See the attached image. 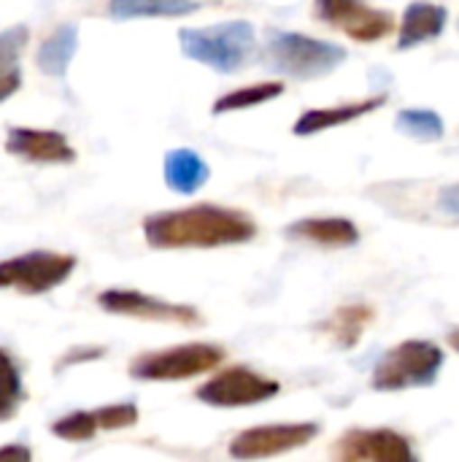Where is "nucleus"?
<instances>
[{
    "mask_svg": "<svg viewBox=\"0 0 459 462\" xmlns=\"http://www.w3.org/2000/svg\"><path fill=\"white\" fill-rule=\"evenodd\" d=\"M97 306L108 314L146 319V322H168V325H181V328L203 325V317L197 309L184 306V303H170L162 298H151L138 290H106L97 295Z\"/></svg>",
    "mask_w": 459,
    "mask_h": 462,
    "instance_id": "10",
    "label": "nucleus"
},
{
    "mask_svg": "<svg viewBox=\"0 0 459 462\" xmlns=\"http://www.w3.org/2000/svg\"><path fill=\"white\" fill-rule=\"evenodd\" d=\"M179 46L187 60H195L216 73H235L257 49V30L246 19H230L211 27H181Z\"/></svg>",
    "mask_w": 459,
    "mask_h": 462,
    "instance_id": "2",
    "label": "nucleus"
},
{
    "mask_svg": "<svg viewBox=\"0 0 459 462\" xmlns=\"http://www.w3.org/2000/svg\"><path fill=\"white\" fill-rule=\"evenodd\" d=\"M76 268L73 254L62 252H24L19 257L0 260V290H19L24 295H43L70 279Z\"/></svg>",
    "mask_w": 459,
    "mask_h": 462,
    "instance_id": "6",
    "label": "nucleus"
},
{
    "mask_svg": "<svg viewBox=\"0 0 459 462\" xmlns=\"http://www.w3.org/2000/svg\"><path fill=\"white\" fill-rule=\"evenodd\" d=\"M106 355L103 346H81V349H70L68 355L60 357L57 363V371H65V368H73L78 363H89V360H100Z\"/></svg>",
    "mask_w": 459,
    "mask_h": 462,
    "instance_id": "26",
    "label": "nucleus"
},
{
    "mask_svg": "<svg viewBox=\"0 0 459 462\" xmlns=\"http://www.w3.org/2000/svg\"><path fill=\"white\" fill-rule=\"evenodd\" d=\"M449 22V11L444 5L427 3V0H417L406 8L400 30H398V49H414L419 43H427L433 38H441Z\"/></svg>",
    "mask_w": 459,
    "mask_h": 462,
    "instance_id": "15",
    "label": "nucleus"
},
{
    "mask_svg": "<svg viewBox=\"0 0 459 462\" xmlns=\"http://www.w3.org/2000/svg\"><path fill=\"white\" fill-rule=\"evenodd\" d=\"M279 95H284V81H260V84H249V87H238L225 92L222 97L214 100L211 111L214 114H233V111H246L262 103L276 100Z\"/></svg>",
    "mask_w": 459,
    "mask_h": 462,
    "instance_id": "20",
    "label": "nucleus"
},
{
    "mask_svg": "<svg viewBox=\"0 0 459 462\" xmlns=\"http://www.w3.org/2000/svg\"><path fill=\"white\" fill-rule=\"evenodd\" d=\"M200 8V0H108V16L127 19H170L187 16Z\"/></svg>",
    "mask_w": 459,
    "mask_h": 462,
    "instance_id": "19",
    "label": "nucleus"
},
{
    "mask_svg": "<svg viewBox=\"0 0 459 462\" xmlns=\"http://www.w3.org/2000/svg\"><path fill=\"white\" fill-rule=\"evenodd\" d=\"M22 401H24V387H22L19 365L5 349H0V425L16 417Z\"/></svg>",
    "mask_w": 459,
    "mask_h": 462,
    "instance_id": "22",
    "label": "nucleus"
},
{
    "mask_svg": "<svg viewBox=\"0 0 459 462\" xmlns=\"http://www.w3.org/2000/svg\"><path fill=\"white\" fill-rule=\"evenodd\" d=\"M225 360V349L216 344H181L160 352H143L130 363L135 382H187L214 371Z\"/></svg>",
    "mask_w": 459,
    "mask_h": 462,
    "instance_id": "5",
    "label": "nucleus"
},
{
    "mask_svg": "<svg viewBox=\"0 0 459 462\" xmlns=\"http://www.w3.org/2000/svg\"><path fill=\"white\" fill-rule=\"evenodd\" d=\"M287 238L292 241H308L317 246H327V249H344V246H354L360 244V230L352 219L344 217H308V219H298L284 230Z\"/></svg>",
    "mask_w": 459,
    "mask_h": 462,
    "instance_id": "14",
    "label": "nucleus"
},
{
    "mask_svg": "<svg viewBox=\"0 0 459 462\" xmlns=\"http://www.w3.org/2000/svg\"><path fill=\"white\" fill-rule=\"evenodd\" d=\"M254 236L257 225L246 211L211 203L157 211L143 219V238L151 249H216L246 244Z\"/></svg>",
    "mask_w": 459,
    "mask_h": 462,
    "instance_id": "1",
    "label": "nucleus"
},
{
    "mask_svg": "<svg viewBox=\"0 0 459 462\" xmlns=\"http://www.w3.org/2000/svg\"><path fill=\"white\" fill-rule=\"evenodd\" d=\"M51 436L62 439V441H92L95 433L100 430L95 411H70L65 417H60L57 422L49 425Z\"/></svg>",
    "mask_w": 459,
    "mask_h": 462,
    "instance_id": "23",
    "label": "nucleus"
},
{
    "mask_svg": "<svg viewBox=\"0 0 459 462\" xmlns=\"http://www.w3.org/2000/svg\"><path fill=\"white\" fill-rule=\"evenodd\" d=\"M441 208L449 211V214H459V187L452 184L441 192Z\"/></svg>",
    "mask_w": 459,
    "mask_h": 462,
    "instance_id": "28",
    "label": "nucleus"
},
{
    "mask_svg": "<svg viewBox=\"0 0 459 462\" xmlns=\"http://www.w3.org/2000/svg\"><path fill=\"white\" fill-rule=\"evenodd\" d=\"M162 176H165V184H168L170 192H176V195H195L211 179V168H208V162L195 149L181 146V149H170L165 154Z\"/></svg>",
    "mask_w": 459,
    "mask_h": 462,
    "instance_id": "16",
    "label": "nucleus"
},
{
    "mask_svg": "<svg viewBox=\"0 0 459 462\" xmlns=\"http://www.w3.org/2000/svg\"><path fill=\"white\" fill-rule=\"evenodd\" d=\"M0 457H19V460H30L32 452L27 447H3L0 449Z\"/></svg>",
    "mask_w": 459,
    "mask_h": 462,
    "instance_id": "29",
    "label": "nucleus"
},
{
    "mask_svg": "<svg viewBox=\"0 0 459 462\" xmlns=\"http://www.w3.org/2000/svg\"><path fill=\"white\" fill-rule=\"evenodd\" d=\"M27 41H30V32H27L24 24L8 27V30L0 32V73L16 68V62H19V57H22Z\"/></svg>",
    "mask_w": 459,
    "mask_h": 462,
    "instance_id": "25",
    "label": "nucleus"
},
{
    "mask_svg": "<svg viewBox=\"0 0 459 462\" xmlns=\"http://www.w3.org/2000/svg\"><path fill=\"white\" fill-rule=\"evenodd\" d=\"M281 393L276 379H268L246 365H233L211 376L203 387H197L195 398L214 409H243L273 401Z\"/></svg>",
    "mask_w": 459,
    "mask_h": 462,
    "instance_id": "7",
    "label": "nucleus"
},
{
    "mask_svg": "<svg viewBox=\"0 0 459 462\" xmlns=\"http://www.w3.org/2000/svg\"><path fill=\"white\" fill-rule=\"evenodd\" d=\"M76 49H78V30H76V24H60L57 30H51L41 41V46L35 51V65L46 76H65L68 65L76 57Z\"/></svg>",
    "mask_w": 459,
    "mask_h": 462,
    "instance_id": "17",
    "label": "nucleus"
},
{
    "mask_svg": "<svg viewBox=\"0 0 459 462\" xmlns=\"http://www.w3.org/2000/svg\"><path fill=\"white\" fill-rule=\"evenodd\" d=\"M395 127L403 135H409L414 141H422V143L441 141L444 133H446V125H444L441 114L430 111V108H403V111H398Z\"/></svg>",
    "mask_w": 459,
    "mask_h": 462,
    "instance_id": "21",
    "label": "nucleus"
},
{
    "mask_svg": "<svg viewBox=\"0 0 459 462\" xmlns=\"http://www.w3.org/2000/svg\"><path fill=\"white\" fill-rule=\"evenodd\" d=\"M457 30H459V22H457Z\"/></svg>",
    "mask_w": 459,
    "mask_h": 462,
    "instance_id": "31",
    "label": "nucleus"
},
{
    "mask_svg": "<svg viewBox=\"0 0 459 462\" xmlns=\"http://www.w3.org/2000/svg\"><path fill=\"white\" fill-rule=\"evenodd\" d=\"M446 341H449V346L459 355V328H452V330L446 333Z\"/></svg>",
    "mask_w": 459,
    "mask_h": 462,
    "instance_id": "30",
    "label": "nucleus"
},
{
    "mask_svg": "<svg viewBox=\"0 0 459 462\" xmlns=\"http://www.w3.org/2000/svg\"><path fill=\"white\" fill-rule=\"evenodd\" d=\"M373 309L365 303H352V306H341L333 311L330 319H325L319 325V330L325 336H330L335 341V346L341 349H354L363 338V333L368 330V325L373 322Z\"/></svg>",
    "mask_w": 459,
    "mask_h": 462,
    "instance_id": "18",
    "label": "nucleus"
},
{
    "mask_svg": "<svg viewBox=\"0 0 459 462\" xmlns=\"http://www.w3.org/2000/svg\"><path fill=\"white\" fill-rule=\"evenodd\" d=\"M346 54L349 51L341 43L311 38L303 32H289V30H271L265 46V57L271 68L300 81H311L333 73L346 62Z\"/></svg>",
    "mask_w": 459,
    "mask_h": 462,
    "instance_id": "3",
    "label": "nucleus"
},
{
    "mask_svg": "<svg viewBox=\"0 0 459 462\" xmlns=\"http://www.w3.org/2000/svg\"><path fill=\"white\" fill-rule=\"evenodd\" d=\"M5 152L38 165H70L76 162V149L57 130L38 127H11L5 138Z\"/></svg>",
    "mask_w": 459,
    "mask_h": 462,
    "instance_id": "12",
    "label": "nucleus"
},
{
    "mask_svg": "<svg viewBox=\"0 0 459 462\" xmlns=\"http://www.w3.org/2000/svg\"><path fill=\"white\" fill-rule=\"evenodd\" d=\"M333 457L338 462H414L417 452L406 436L390 428H354L346 430L335 447Z\"/></svg>",
    "mask_w": 459,
    "mask_h": 462,
    "instance_id": "11",
    "label": "nucleus"
},
{
    "mask_svg": "<svg viewBox=\"0 0 459 462\" xmlns=\"http://www.w3.org/2000/svg\"><path fill=\"white\" fill-rule=\"evenodd\" d=\"M95 417H97L100 430H124V428H133L141 414L135 403H111V406L95 409Z\"/></svg>",
    "mask_w": 459,
    "mask_h": 462,
    "instance_id": "24",
    "label": "nucleus"
},
{
    "mask_svg": "<svg viewBox=\"0 0 459 462\" xmlns=\"http://www.w3.org/2000/svg\"><path fill=\"white\" fill-rule=\"evenodd\" d=\"M19 87H22V73H19V68L3 70V73H0V103L8 100L11 95H16Z\"/></svg>",
    "mask_w": 459,
    "mask_h": 462,
    "instance_id": "27",
    "label": "nucleus"
},
{
    "mask_svg": "<svg viewBox=\"0 0 459 462\" xmlns=\"http://www.w3.org/2000/svg\"><path fill=\"white\" fill-rule=\"evenodd\" d=\"M381 106H387V95H373V97L341 103V106H333V108H311V111H303V114L298 116L292 133L300 135V138H311V135H317V133H325V130H333V127L357 122V119H363V116H371V114L379 111Z\"/></svg>",
    "mask_w": 459,
    "mask_h": 462,
    "instance_id": "13",
    "label": "nucleus"
},
{
    "mask_svg": "<svg viewBox=\"0 0 459 462\" xmlns=\"http://www.w3.org/2000/svg\"><path fill=\"white\" fill-rule=\"evenodd\" d=\"M444 368V352L433 341L411 338L390 352L376 363L371 384L379 393H400V390H419L433 387Z\"/></svg>",
    "mask_w": 459,
    "mask_h": 462,
    "instance_id": "4",
    "label": "nucleus"
},
{
    "mask_svg": "<svg viewBox=\"0 0 459 462\" xmlns=\"http://www.w3.org/2000/svg\"><path fill=\"white\" fill-rule=\"evenodd\" d=\"M319 436L317 422H287V425H260L238 433L230 441V457L235 460H265L279 457L292 449L311 444Z\"/></svg>",
    "mask_w": 459,
    "mask_h": 462,
    "instance_id": "9",
    "label": "nucleus"
},
{
    "mask_svg": "<svg viewBox=\"0 0 459 462\" xmlns=\"http://www.w3.org/2000/svg\"><path fill=\"white\" fill-rule=\"evenodd\" d=\"M314 16L357 43H376L395 30V16L365 0H314Z\"/></svg>",
    "mask_w": 459,
    "mask_h": 462,
    "instance_id": "8",
    "label": "nucleus"
}]
</instances>
